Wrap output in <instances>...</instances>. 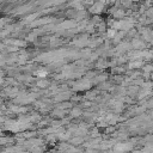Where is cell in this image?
<instances>
[{
  "label": "cell",
  "mask_w": 153,
  "mask_h": 153,
  "mask_svg": "<svg viewBox=\"0 0 153 153\" xmlns=\"http://www.w3.org/2000/svg\"><path fill=\"white\" fill-rule=\"evenodd\" d=\"M37 75H39V76H44L45 73H44V72H37Z\"/></svg>",
  "instance_id": "cell-1"
}]
</instances>
